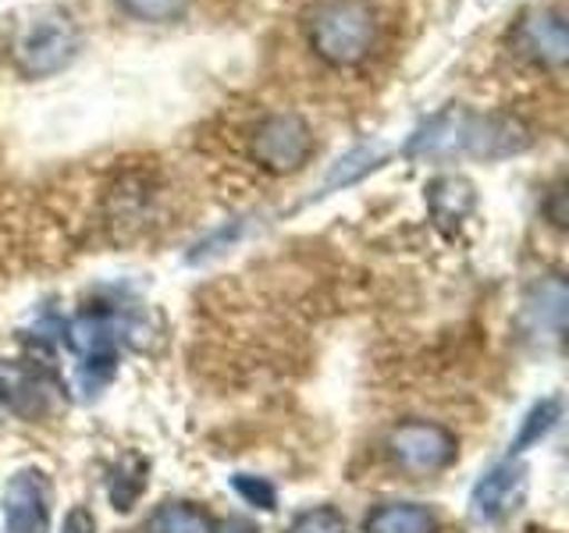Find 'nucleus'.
<instances>
[{"instance_id": "12", "label": "nucleus", "mask_w": 569, "mask_h": 533, "mask_svg": "<svg viewBox=\"0 0 569 533\" xmlns=\"http://www.w3.org/2000/svg\"><path fill=\"white\" fill-rule=\"evenodd\" d=\"M363 533H438V520H435V512L423 505L391 502L367 515Z\"/></svg>"}, {"instance_id": "14", "label": "nucleus", "mask_w": 569, "mask_h": 533, "mask_svg": "<svg viewBox=\"0 0 569 533\" xmlns=\"http://www.w3.org/2000/svg\"><path fill=\"white\" fill-rule=\"evenodd\" d=\"M147 533H218L213 520L189 502H164L147 520Z\"/></svg>"}, {"instance_id": "20", "label": "nucleus", "mask_w": 569, "mask_h": 533, "mask_svg": "<svg viewBox=\"0 0 569 533\" xmlns=\"http://www.w3.org/2000/svg\"><path fill=\"white\" fill-rule=\"evenodd\" d=\"M236 491L246 497L249 505H257V509H263V512H271L274 505H278V491L267 484L263 476H249V473H239L236 476Z\"/></svg>"}, {"instance_id": "19", "label": "nucleus", "mask_w": 569, "mask_h": 533, "mask_svg": "<svg viewBox=\"0 0 569 533\" xmlns=\"http://www.w3.org/2000/svg\"><path fill=\"white\" fill-rule=\"evenodd\" d=\"M242 235V221H231V224H224V228H218L213 231L210 239H203V242H196V249L189 253V263H203V260H210V257H218V253H224V249L236 242Z\"/></svg>"}, {"instance_id": "4", "label": "nucleus", "mask_w": 569, "mask_h": 533, "mask_svg": "<svg viewBox=\"0 0 569 533\" xmlns=\"http://www.w3.org/2000/svg\"><path fill=\"white\" fill-rule=\"evenodd\" d=\"M313 150L317 142L310 124L292 111L267 114L253 129V139H249V153L271 174H296L299 168H307Z\"/></svg>"}, {"instance_id": "7", "label": "nucleus", "mask_w": 569, "mask_h": 533, "mask_svg": "<svg viewBox=\"0 0 569 533\" xmlns=\"http://www.w3.org/2000/svg\"><path fill=\"white\" fill-rule=\"evenodd\" d=\"M58 381L47 378L40 366L0 360V405L22 420H43L58 405Z\"/></svg>"}, {"instance_id": "18", "label": "nucleus", "mask_w": 569, "mask_h": 533, "mask_svg": "<svg viewBox=\"0 0 569 533\" xmlns=\"http://www.w3.org/2000/svg\"><path fill=\"white\" fill-rule=\"evenodd\" d=\"M284 533H349L346 530V515L331 509V505H317V509H307L299 512L292 526Z\"/></svg>"}, {"instance_id": "8", "label": "nucleus", "mask_w": 569, "mask_h": 533, "mask_svg": "<svg viewBox=\"0 0 569 533\" xmlns=\"http://www.w3.org/2000/svg\"><path fill=\"white\" fill-rule=\"evenodd\" d=\"M8 533H50V480L43 470H18L4 487Z\"/></svg>"}, {"instance_id": "13", "label": "nucleus", "mask_w": 569, "mask_h": 533, "mask_svg": "<svg viewBox=\"0 0 569 533\" xmlns=\"http://www.w3.org/2000/svg\"><path fill=\"white\" fill-rule=\"evenodd\" d=\"M385 164V150L378 142H363V147H352L349 153H342L331 164V171L325 174V185H320V195H331L338 189H349L356 182H363L370 171H378Z\"/></svg>"}, {"instance_id": "16", "label": "nucleus", "mask_w": 569, "mask_h": 533, "mask_svg": "<svg viewBox=\"0 0 569 533\" xmlns=\"http://www.w3.org/2000/svg\"><path fill=\"white\" fill-rule=\"evenodd\" d=\"M559 416H562L559 399H545V402L533 405L527 413V420H523V426H520V434H516V441H512V455H520V452H527V444L541 441L551 426L559 423Z\"/></svg>"}, {"instance_id": "11", "label": "nucleus", "mask_w": 569, "mask_h": 533, "mask_svg": "<svg viewBox=\"0 0 569 533\" xmlns=\"http://www.w3.org/2000/svg\"><path fill=\"white\" fill-rule=\"evenodd\" d=\"M473 203H477L473 185L467 182V178H459V174L435 178V182L427 185V207H431V218L441 228H452L459 221H467V213L473 210Z\"/></svg>"}, {"instance_id": "10", "label": "nucleus", "mask_w": 569, "mask_h": 533, "mask_svg": "<svg viewBox=\"0 0 569 533\" xmlns=\"http://www.w3.org/2000/svg\"><path fill=\"white\" fill-rule=\"evenodd\" d=\"M523 487V466L520 462H498L485 476L477 480V487L470 494V509L480 523H495L512 509L516 491Z\"/></svg>"}, {"instance_id": "6", "label": "nucleus", "mask_w": 569, "mask_h": 533, "mask_svg": "<svg viewBox=\"0 0 569 533\" xmlns=\"http://www.w3.org/2000/svg\"><path fill=\"white\" fill-rule=\"evenodd\" d=\"M388 455L399 462L406 473H438L452 466L459 455V441L449 426L406 420L388 434Z\"/></svg>"}, {"instance_id": "22", "label": "nucleus", "mask_w": 569, "mask_h": 533, "mask_svg": "<svg viewBox=\"0 0 569 533\" xmlns=\"http://www.w3.org/2000/svg\"><path fill=\"white\" fill-rule=\"evenodd\" d=\"M61 533H97V520H93V512L89 509H71L64 515V523H61Z\"/></svg>"}, {"instance_id": "1", "label": "nucleus", "mask_w": 569, "mask_h": 533, "mask_svg": "<svg viewBox=\"0 0 569 533\" xmlns=\"http://www.w3.org/2000/svg\"><path fill=\"white\" fill-rule=\"evenodd\" d=\"M530 129L509 114H477L467 107H445L417 124V132L406 142V157L449 160V157H473V160H506L530 150Z\"/></svg>"}, {"instance_id": "2", "label": "nucleus", "mask_w": 569, "mask_h": 533, "mask_svg": "<svg viewBox=\"0 0 569 533\" xmlns=\"http://www.w3.org/2000/svg\"><path fill=\"white\" fill-rule=\"evenodd\" d=\"M378 11L370 0H325L307 18V43L331 68H352L378 47Z\"/></svg>"}, {"instance_id": "23", "label": "nucleus", "mask_w": 569, "mask_h": 533, "mask_svg": "<svg viewBox=\"0 0 569 533\" xmlns=\"http://www.w3.org/2000/svg\"><path fill=\"white\" fill-rule=\"evenodd\" d=\"M218 533H260V530L253 523H246V520H224L218 526Z\"/></svg>"}, {"instance_id": "9", "label": "nucleus", "mask_w": 569, "mask_h": 533, "mask_svg": "<svg viewBox=\"0 0 569 533\" xmlns=\"http://www.w3.org/2000/svg\"><path fill=\"white\" fill-rule=\"evenodd\" d=\"M516 43L545 68H562L569 58V32H566V18L551 8L530 11L520 29H516Z\"/></svg>"}, {"instance_id": "21", "label": "nucleus", "mask_w": 569, "mask_h": 533, "mask_svg": "<svg viewBox=\"0 0 569 533\" xmlns=\"http://www.w3.org/2000/svg\"><path fill=\"white\" fill-rule=\"evenodd\" d=\"M541 210H545V218H548L551 224H556V228H566L569 213H566V182H562V178H559L556 185L548 189V195H545Z\"/></svg>"}, {"instance_id": "15", "label": "nucleus", "mask_w": 569, "mask_h": 533, "mask_svg": "<svg viewBox=\"0 0 569 533\" xmlns=\"http://www.w3.org/2000/svg\"><path fill=\"white\" fill-rule=\"evenodd\" d=\"M142 487H147V462H139L136 455L121 459L118 466L111 470V502L129 512L136 505V497L142 494Z\"/></svg>"}, {"instance_id": "5", "label": "nucleus", "mask_w": 569, "mask_h": 533, "mask_svg": "<svg viewBox=\"0 0 569 533\" xmlns=\"http://www.w3.org/2000/svg\"><path fill=\"white\" fill-rule=\"evenodd\" d=\"M121 331H124V324L114 316V310H86L76 324L68 328V342L82 363V384L86 388L97 391L114 378Z\"/></svg>"}, {"instance_id": "17", "label": "nucleus", "mask_w": 569, "mask_h": 533, "mask_svg": "<svg viewBox=\"0 0 569 533\" xmlns=\"http://www.w3.org/2000/svg\"><path fill=\"white\" fill-rule=\"evenodd\" d=\"M118 8L136 22H178L189 11V0H118Z\"/></svg>"}, {"instance_id": "3", "label": "nucleus", "mask_w": 569, "mask_h": 533, "mask_svg": "<svg viewBox=\"0 0 569 533\" xmlns=\"http://www.w3.org/2000/svg\"><path fill=\"white\" fill-rule=\"evenodd\" d=\"M82 36L64 11H43L14 32L11 58L29 79H50L79 58Z\"/></svg>"}]
</instances>
